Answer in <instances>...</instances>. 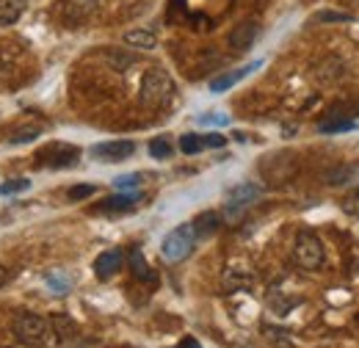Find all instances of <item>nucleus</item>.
<instances>
[{
	"mask_svg": "<svg viewBox=\"0 0 359 348\" xmlns=\"http://www.w3.org/2000/svg\"><path fill=\"white\" fill-rule=\"evenodd\" d=\"M175 97V81L163 67H149L141 78L138 86V100L144 108H163Z\"/></svg>",
	"mask_w": 359,
	"mask_h": 348,
	"instance_id": "1",
	"label": "nucleus"
},
{
	"mask_svg": "<svg viewBox=\"0 0 359 348\" xmlns=\"http://www.w3.org/2000/svg\"><path fill=\"white\" fill-rule=\"evenodd\" d=\"M11 332H14L17 343L28 348H45L50 343V335H53L50 321L36 315V312H20L11 323Z\"/></svg>",
	"mask_w": 359,
	"mask_h": 348,
	"instance_id": "2",
	"label": "nucleus"
},
{
	"mask_svg": "<svg viewBox=\"0 0 359 348\" xmlns=\"http://www.w3.org/2000/svg\"><path fill=\"white\" fill-rule=\"evenodd\" d=\"M194 246H196V229H194V224H180V227H175L163 238L161 255H163L166 262H182L185 257H191Z\"/></svg>",
	"mask_w": 359,
	"mask_h": 348,
	"instance_id": "3",
	"label": "nucleus"
},
{
	"mask_svg": "<svg viewBox=\"0 0 359 348\" xmlns=\"http://www.w3.org/2000/svg\"><path fill=\"white\" fill-rule=\"evenodd\" d=\"M293 262L304 271H315L323 265V243L313 229H302L293 243Z\"/></svg>",
	"mask_w": 359,
	"mask_h": 348,
	"instance_id": "4",
	"label": "nucleus"
},
{
	"mask_svg": "<svg viewBox=\"0 0 359 348\" xmlns=\"http://www.w3.org/2000/svg\"><path fill=\"white\" fill-rule=\"evenodd\" d=\"M81 158V149L72 147V144H61V141H53L42 147L36 152V163L45 166V169H67V166H75Z\"/></svg>",
	"mask_w": 359,
	"mask_h": 348,
	"instance_id": "5",
	"label": "nucleus"
},
{
	"mask_svg": "<svg viewBox=\"0 0 359 348\" xmlns=\"http://www.w3.org/2000/svg\"><path fill=\"white\" fill-rule=\"evenodd\" d=\"M260 196H263V185H260V182H241V185L229 188L226 202H224L226 216L241 213L243 208H249V205H252V202H257Z\"/></svg>",
	"mask_w": 359,
	"mask_h": 348,
	"instance_id": "6",
	"label": "nucleus"
},
{
	"mask_svg": "<svg viewBox=\"0 0 359 348\" xmlns=\"http://www.w3.org/2000/svg\"><path fill=\"white\" fill-rule=\"evenodd\" d=\"M346 69L348 67H346V61L340 55H326V58H320L315 64L313 78L318 86H334V83H340L346 78Z\"/></svg>",
	"mask_w": 359,
	"mask_h": 348,
	"instance_id": "7",
	"label": "nucleus"
},
{
	"mask_svg": "<svg viewBox=\"0 0 359 348\" xmlns=\"http://www.w3.org/2000/svg\"><path fill=\"white\" fill-rule=\"evenodd\" d=\"M22 55V47L17 42H0V83L17 86V58Z\"/></svg>",
	"mask_w": 359,
	"mask_h": 348,
	"instance_id": "8",
	"label": "nucleus"
},
{
	"mask_svg": "<svg viewBox=\"0 0 359 348\" xmlns=\"http://www.w3.org/2000/svg\"><path fill=\"white\" fill-rule=\"evenodd\" d=\"M135 152L133 141H105V144H97L91 147V155L102 163H119V161H128Z\"/></svg>",
	"mask_w": 359,
	"mask_h": 348,
	"instance_id": "9",
	"label": "nucleus"
},
{
	"mask_svg": "<svg viewBox=\"0 0 359 348\" xmlns=\"http://www.w3.org/2000/svg\"><path fill=\"white\" fill-rule=\"evenodd\" d=\"M257 34H260V25L255 22V20H243V22H238L232 31H229V47L235 50V53H246L255 39H257Z\"/></svg>",
	"mask_w": 359,
	"mask_h": 348,
	"instance_id": "10",
	"label": "nucleus"
},
{
	"mask_svg": "<svg viewBox=\"0 0 359 348\" xmlns=\"http://www.w3.org/2000/svg\"><path fill=\"white\" fill-rule=\"evenodd\" d=\"M100 3L102 0H61V14L69 25H78L100 8Z\"/></svg>",
	"mask_w": 359,
	"mask_h": 348,
	"instance_id": "11",
	"label": "nucleus"
},
{
	"mask_svg": "<svg viewBox=\"0 0 359 348\" xmlns=\"http://www.w3.org/2000/svg\"><path fill=\"white\" fill-rule=\"evenodd\" d=\"M122 262H125V252L122 249H108V252H102L97 260H94V276L97 279H111L119 268H122Z\"/></svg>",
	"mask_w": 359,
	"mask_h": 348,
	"instance_id": "12",
	"label": "nucleus"
},
{
	"mask_svg": "<svg viewBox=\"0 0 359 348\" xmlns=\"http://www.w3.org/2000/svg\"><path fill=\"white\" fill-rule=\"evenodd\" d=\"M50 329H53V335L58 337V343H64V346H72V343H78V335H81V329H78V323H75L69 315H64V312L53 315V318H50Z\"/></svg>",
	"mask_w": 359,
	"mask_h": 348,
	"instance_id": "13",
	"label": "nucleus"
},
{
	"mask_svg": "<svg viewBox=\"0 0 359 348\" xmlns=\"http://www.w3.org/2000/svg\"><path fill=\"white\" fill-rule=\"evenodd\" d=\"M260 67H263V61H252V64H246V67H238V69H232V72H224V75H219V78L210 81V91H213V94H222V91L235 86L238 81H243L246 75H252L255 69H260Z\"/></svg>",
	"mask_w": 359,
	"mask_h": 348,
	"instance_id": "14",
	"label": "nucleus"
},
{
	"mask_svg": "<svg viewBox=\"0 0 359 348\" xmlns=\"http://www.w3.org/2000/svg\"><path fill=\"white\" fill-rule=\"evenodd\" d=\"M138 202V194H114L108 199H102V205L97 208L100 213H128L133 210Z\"/></svg>",
	"mask_w": 359,
	"mask_h": 348,
	"instance_id": "15",
	"label": "nucleus"
},
{
	"mask_svg": "<svg viewBox=\"0 0 359 348\" xmlns=\"http://www.w3.org/2000/svg\"><path fill=\"white\" fill-rule=\"evenodd\" d=\"M128 268H130V274H133L135 279H141V282H155L158 279L155 271L149 268V262L144 260V255H141L138 246L130 249V255H128Z\"/></svg>",
	"mask_w": 359,
	"mask_h": 348,
	"instance_id": "16",
	"label": "nucleus"
},
{
	"mask_svg": "<svg viewBox=\"0 0 359 348\" xmlns=\"http://www.w3.org/2000/svg\"><path fill=\"white\" fill-rule=\"evenodd\" d=\"M191 224L196 229V238H210V235H216L222 229V216L213 213V210H208V213H199Z\"/></svg>",
	"mask_w": 359,
	"mask_h": 348,
	"instance_id": "17",
	"label": "nucleus"
},
{
	"mask_svg": "<svg viewBox=\"0 0 359 348\" xmlns=\"http://www.w3.org/2000/svg\"><path fill=\"white\" fill-rule=\"evenodd\" d=\"M255 282V276L246 271V268H226L224 271V288L232 293V290H243Z\"/></svg>",
	"mask_w": 359,
	"mask_h": 348,
	"instance_id": "18",
	"label": "nucleus"
},
{
	"mask_svg": "<svg viewBox=\"0 0 359 348\" xmlns=\"http://www.w3.org/2000/svg\"><path fill=\"white\" fill-rule=\"evenodd\" d=\"M25 11V0H0V28L14 25Z\"/></svg>",
	"mask_w": 359,
	"mask_h": 348,
	"instance_id": "19",
	"label": "nucleus"
},
{
	"mask_svg": "<svg viewBox=\"0 0 359 348\" xmlns=\"http://www.w3.org/2000/svg\"><path fill=\"white\" fill-rule=\"evenodd\" d=\"M354 174H357V166H351V163H337V166H332V169L323 172V182H326V185H343V182H348Z\"/></svg>",
	"mask_w": 359,
	"mask_h": 348,
	"instance_id": "20",
	"label": "nucleus"
},
{
	"mask_svg": "<svg viewBox=\"0 0 359 348\" xmlns=\"http://www.w3.org/2000/svg\"><path fill=\"white\" fill-rule=\"evenodd\" d=\"M125 44H130V47H138V50H155L158 47V36L152 34V31H128L125 34Z\"/></svg>",
	"mask_w": 359,
	"mask_h": 348,
	"instance_id": "21",
	"label": "nucleus"
},
{
	"mask_svg": "<svg viewBox=\"0 0 359 348\" xmlns=\"http://www.w3.org/2000/svg\"><path fill=\"white\" fill-rule=\"evenodd\" d=\"M102 58H105V61L111 64V69H116V72H125L130 64H135V55H130V53H119V50H105Z\"/></svg>",
	"mask_w": 359,
	"mask_h": 348,
	"instance_id": "22",
	"label": "nucleus"
},
{
	"mask_svg": "<svg viewBox=\"0 0 359 348\" xmlns=\"http://www.w3.org/2000/svg\"><path fill=\"white\" fill-rule=\"evenodd\" d=\"M39 135H42V128H39V125H22V128H17V130L11 133L8 144H14V147H20V144H31V141L39 138Z\"/></svg>",
	"mask_w": 359,
	"mask_h": 348,
	"instance_id": "23",
	"label": "nucleus"
},
{
	"mask_svg": "<svg viewBox=\"0 0 359 348\" xmlns=\"http://www.w3.org/2000/svg\"><path fill=\"white\" fill-rule=\"evenodd\" d=\"M180 149H182L185 155H196V152L205 149V138L196 135V133H185V135L180 138Z\"/></svg>",
	"mask_w": 359,
	"mask_h": 348,
	"instance_id": "24",
	"label": "nucleus"
},
{
	"mask_svg": "<svg viewBox=\"0 0 359 348\" xmlns=\"http://www.w3.org/2000/svg\"><path fill=\"white\" fill-rule=\"evenodd\" d=\"M149 155L158 158V161L172 158V144H169V138H152V141H149Z\"/></svg>",
	"mask_w": 359,
	"mask_h": 348,
	"instance_id": "25",
	"label": "nucleus"
},
{
	"mask_svg": "<svg viewBox=\"0 0 359 348\" xmlns=\"http://www.w3.org/2000/svg\"><path fill=\"white\" fill-rule=\"evenodd\" d=\"M357 125L351 119H329V122H320L318 130L320 133H346V130H354Z\"/></svg>",
	"mask_w": 359,
	"mask_h": 348,
	"instance_id": "26",
	"label": "nucleus"
},
{
	"mask_svg": "<svg viewBox=\"0 0 359 348\" xmlns=\"http://www.w3.org/2000/svg\"><path fill=\"white\" fill-rule=\"evenodd\" d=\"M313 20L315 22H348L354 20V14L351 11H318Z\"/></svg>",
	"mask_w": 359,
	"mask_h": 348,
	"instance_id": "27",
	"label": "nucleus"
},
{
	"mask_svg": "<svg viewBox=\"0 0 359 348\" xmlns=\"http://www.w3.org/2000/svg\"><path fill=\"white\" fill-rule=\"evenodd\" d=\"M28 188H31V180L17 177V180L3 182V185H0V194H3V196H8V194H22V191H28Z\"/></svg>",
	"mask_w": 359,
	"mask_h": 348,
	"instance_id": "28",
	"label": "nucleus"
},
{
	"mask_svg": "<svg viewBox=\"0 0 359 348\" xmlns=\"http://www.w3.org/2000/svg\"><path fill=\"white\" fill-rule=\"evenodd\" d=\"M141 180H144V177H141L138 172L122 174V177H116V180H114V185H116L119 191H128V188H135V185H141Z\"/></svg>",
	"mask_w": 359,
	"mask_h": 348,
	"instance_id": "29",
	"label": "nucleus"
},
{
	"mask_svg": "<svg viewBox=\"0 0 359 348\" xmlns=\"http://www.w3.org/2000/svg\"><path fill=\"white\" fill-rule=\"evenodd\" d=\"M343 210H346L348 216L359 218V188H357V191H351V194L343 199Z\"/></svg>",
	"mask_w": 359,
	"mask_h": 348,
	"instance_id": "30",
	"label": "nucleus"
},
{
	"mask_svg": "<svg viewBox=\"0 0 359 348\" xmlns=\"http://www.w3.org/2000/svg\"><path fill=\"white\" fill-rule=\"evenodd\" d=\"M94 191H97L94 185H72V188H69V199H72V202H81V199H89V196H91V194H94Z\"/></svg>",
	"mask_w": 359,
	"mask_h": 348,
	"instance_id": "31",
	"label": "nucleus"
},
{
	"mask_svg": "<svg viewBox=\"0 0 359 348\" xmlns=\"http://www.w3.org/2000/svg\"><path fill=\"white\" fill-rule=\"evenodd\" d=\"M202 138H205V149H208V147H216V149H219V147L226 144V138L219 135V133H210V135H202Z\"/></svg>",
	"mask_w": 359,
	"mask_h": 348,
	"instance_id": "32",
	"label": "nucleus"
},
{
	"mask_svg": "<svg viewBox=\"0 0 359 348\" xmlns=\"http://www.w3.org/2000/svg\"><path fill=\"white\" fill-rule=\"evenodd\" d=\"M47 282L55 288V293H67V288H69V285H67L64 279H58V276H47Z\"/></svg>",
	"mask_w": 359,
	"mask_h": 348,
	"instance_id": "33",
	"label": "nucleus"
},
{
	"mask_svg": "<svg viewBox=\"0 0 359 348\" xmlns=\"http://www.w3.org/2000/svg\"><path fill=\"white\" fill-rule=\"evenodd\" d=\"M202 125H224L226 116H199Z\"/></svg>",
	"mask_w": 359,
	"mask_h": 348,
	"instance_id": "34",
	"label": "nucleus"
},
{
	"mask_svg": "<svg viewBox=\"0 0 359 348\" xmlns=\"http://www.w3.org/2000/svg\"><path fill=\"white\" fill-rule=\"evenodd\" d=\"M177 348H202V346H199V343H196L194 337H185V340H182V343H180Z\"/></svg>",
	"mask_w": 359,
	"mask_h": 348,
	"instance_id": "35",
	"label": "nucleus"
},
{
	"mask_svg": "<svg viewBox=\"0 0 359 348\" xmlns=\"http://www.w3.org/2000/svg\"><path fill=\"white\" fill-rule=\"evenodd\" d=\"M3 285H6V268L0 265V288H3Z\"/></svg>",
	"mask_w": 359,
	"mask_h": 348,
	"instance_id": "36",
	"label": "nucleus"
},
{
	"mask_svg": "<svg viewBox=\"0 0 359 348\" xmlns=\"http://www.w3.org/2000/svg\"><path fill=\"white\" fill-rule=\"evenodd\" d=\"M343 3H348L351 8H359V0H343Z\"/></svg>",
	"mask_w": 359,
	"mask_h": 348,
	"instance_id": "37",
	"label": "nucleus"
}]
</instances>
